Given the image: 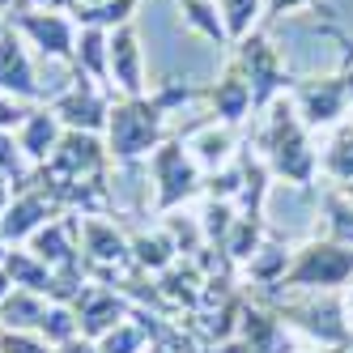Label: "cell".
<instances>
[{"mask_svg": "<svg viewBox=\"0 0 353 353\" xmlns=\"http://www.w3.org/2000/svg\"><path fill=\"white\" fill-rule=\"evenodd\" d=\"M107 128H111V154L137 158L158 141V107L141 103V98H128L123 107H115L107 115Z\"/></svg>", "mask_w": 353, "mask_h": 353, "instance_id": "1", "label": "cell"}, {"mask_svg": "<svg viewBox=\"0 0 353 353\" xmlns=\"http://www.w3.org/2000/svg\"><path fill=\"white\" fill-rule=\"evenodd\" d=\"M154 174H158V205L170 209L196 188V166L179 145H162L154 154Z\"/></svg>", "mask_w": 353, "mask_h": 353, "instance_id": "2", "label": "cell"}, {"mask_svg": "<svg viewBox=\"0 0 353 353\" xmlns=\"http://www.w3.org/2000/svg\"><path fill=\"white\" fill-rule=\"evenodd\" d=\"M107 115H111V111L103 107V98H98L90 85L68 90L60 103H56V119H64L72 132H94V128H103Z\"/></svg>", "mask_w": 353, "mask_h": 353, "instance_id": "3", "label": "cell"}, {"mask_svg": "<svg viewBox=\"0 0 353 353\" xmlns=\"http://www.w3.org/2000/svg\"><path fill=\"white\" fill-rule=\"evenodd\" d=\"M34 72L30 60L21 52V43L13 34H0V94H17V98H34Z\"/></svg>", "mask_w": 353, "mask_h": 353, "instance_id": "4", "label": "cell"}, {"mask_svg": "<svg viewBox=\"0 0 353 353\" xmlns=\"http://www.w3.org/2000/svg\"><path fill=\"white\" fill-rule=\"evenodd\" d=\"M107 64L115 72V81L128 90L132 98L141 94V47H137V34L123 26L111 43H107Z\"/></svg>", "mask_w": 353, "mask_h": 353, "instance_id": "5", "label": "cell"}, {"mask_svg": "<svg viewBox=\"0 0 353 353\" xmlns=\"http://www.w3.org/2000/svg\"><path fill=\"white\" fill-rule=\"evenodd\" d=\"M21 30L34 34V43L43 47V52H52L60 60L72 56V26L60 13H26V17H21Z\"/></svg>", "mask_w": 353, "mask_h": 353, "instance_id": "6", "label": "cell"}, {"mask_svg": "<svg viewBox=\"0 0 353 353\" xmlns=\"http://www.w3.org/2000/svg\"><path fill=\"white\" fill-rule=\"evenodd\" d=\"M52 154H56V170H64V174H81V170L103 166V145L94 141V132L60 137V145L52 149Z\"/></svg>", "mask_w": 353, "mask_h": 353, "instance_id": "7", "label": "cell"}, {"mask_svg": "<svg viewBox=\"0 0 353 353\" xmlns=\"http://www.w3.org/2000/svg\"><path fill=\"white\" fill-rule=\"evenodd\" d=\"M56 111H34V115H26L21 119V137H17V145H21V154H30V158H47L52 149L60 145V128H56Z\"/></svg>", "mask_w": 353, "mask_h": 353, "instance_id": "8", "label": "cell"}, {"mask_svg": "<svg viewBox=\"0 0 353 353\" xmlns=\"http://www.w3.org/2000/svg\"><path fill=\"white\" fill-rule=\"evenodd\" d=\"M47 217V196H21V200H13V209L5 213V225H0V230H5L9 239H21V234H30L34 225Z\"/></svg>", "mask_w": 353, "mask_h": 353, "instance_id": "9", "label": "cell"}, {"mask_svg": "<svg viewBox=\"0 0 353 353\" xmlns=\"http://www.w3.org/2000/svg\"><path fill=\"white\" fill-rule=\"evenodd\" d=\"M247 103H251V90H247L239 77H225V81L213 90V107H217V115H225V119H239V115L247 111Z\"/></svg>", "mask_w": 353, "mask_h": 353, "instance_id": "10", "label": "cell"}, {"mask_svg": "<svg viewBox=\"0 0 353 353\" xmlns=\"http://www.w3.org/2000/svg\"><path fill=\"white\" fill-rule=\"evenodd\" d=\"M85 243H90V251L98 260H119L123 256V243L107 221H85Z\"/></svg>", "mask_w": 353, "mask_h": 353, "instance_id": "11", "label": "cell"}, {"mask_svg": "<svg viewBox=\"0 0 353 353\" xmlns=\"http://www.w3.org/2000/svg\"><path fill=\"white\" fill-rule=\"evenodd\" d=\"M81 64L90 72H107V34H103V26H90L81 34Z\"/></svg>", "mask_w": 353, "mask_h": 353, "instance_id": "12", "label": "cell"}, {"mask_svg": "<svg viewBox=\"0 0 353 353\" xmlns=\"http://www.w3.org/2000/svg\"><path fill=\"white\" fill-rule=\"evenodd\" d=\"M34 251L43 260H68V247H64V230L52 225V230H39L34 234Z\"/></svg>", "mask_w": 353, "mask_h": 353, "instance_id": "13", "label": "cell"}, {"mask_svg": "<svg viewBox=\"0 0 353 353\" xmlns=\"http://www.w3.org/2000/svg\"><path fill=\"white\" fill-rule=\"evenodd\" d=\"M251 17H256V0H225V26H230V34H243L251 26Z\"/></svg>", "mask_w": 353, "mask_h": 353, "instance_id": "14", "label": "cell"}, {"mask_svg": "<svg viewBox=\"0 0 353 353\" xmlns=\"http://www.w3.org/2000/svg\"><path fill=\"white\" fill-rule=\"evenodd\" d=\"M137 256H141V264H149V268H162V264L170 260V243H166V239H137Z\"/></svg>", "mask_w": 353, "mask_h": 353, "instance_id": "15", "label": "cell"}, {"mask_svg": "<svg viewBox=\"0 0 353 353\" xmlns=\"http://www.w3.org/2000/svg\"><path fill=\"white\" fill-rule=\"evenodd\" d=\"M43 332H47V336H56V341H72V319H68V311L43 315Z\"/></svg>", "mask_w": 353, "mask_h": 353, "instance_id": "16", "label": "cell"}, {"mask_svg": "<svg viewBox=\"0 0 353 353\" xmlns=\"http://www.w3.org/2000/svg\"><path fill=\"white\" fill-rule=\"evenodd\" d=\"M137 345H141V336H137V332H128V327H119V332H111V336H107L103 353H132Z\"/></svg>", "mask_w": 353, "mask_h": 353, "instance_id": "17", "label": "cell"}, {"mask_svg": "<svg viewBox=\"0 0 353 353\" xmlns=\"http://www.w3.org/2000/svg\"><path fill=\"white\" fill-rule=\"evenodd\" d=\"M17 149H21V145H13L5 132H0V174H17V170H21V158H17Z\"/></svg>", "mask_w": 353, "mask_h": 353, "instance_id": "18", "label": "cell"}, {"mask_svg": "<svg viewBox=\"0 0 353 353\" xmlns=\"http://www.w3.org/2000/svg\"><path fill=\"white\" fill-rule=\"evenodd\" d=\"M200 145H205V149H200V158H205V162H217V158L225 154V137L205 132V137H200Z\"/></svg>", "mask_w": 353, "mask_h": 353, "instance_id": "19", "label": "cell"}, {"mask_svg": "<svg viewBox=\"0 0 353 353\" xmlns=\"http://www.w3.org/2000/svg\"><path fill=\"white\" fill-rule=\"evenodd\" d=\"M5 353H43V349L30 345V341H21V336H9V341H5Z\"/></svg>", "mask_w": 353, "mask_h": 353, "instance_id": "20", "label": "cell"}, {"mask_svg": "<svg viewBox=\"0 0 353 353\" xmlns=\"http://www.w3.org/2000/svg\"><path fill=\"white\" fill-rule=\"evenodd\" d=\"M9 205V183H5V174H0V209Z\"/></svg>", "mask_w": 353, "mask_h": 353, "instance_id": "21", "label": "cell"}, {"mask_svg": "<svg viewBox=\"0 0 353 353\" xmlns=\"http://www.w3.org/2000/svg\"><path fill=\"white\" fill-rule=\"evenodd\" d=\"M294 5V0H272V9H290Z\"/></svg>", "mask_w": 353, "mask_h": 353, "instance_id": "22", "label": "cell"}, {"mask_svg": "<svg viewBox=\"0 0 353 353\" xmlns=\"http://www.w3.org/2000/svg\"><path fill=\"white\" fill-rule=\"evenodd\" d=\"M0 5H9V0H0Z\"/></svg>", "mask_w": 353, "mask_h": 353, "instance_id": "23", "label": "cell"}]
</instances>
